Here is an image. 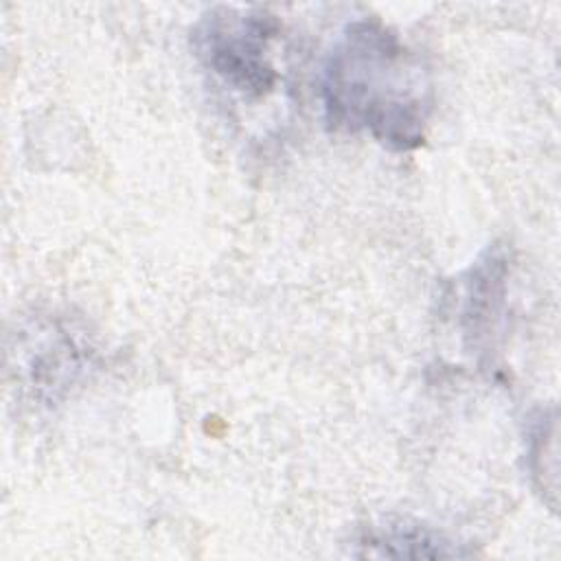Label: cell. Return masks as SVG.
I'll return each mask as SVG.
<instances>
[{
    "label": "cell",
    "instance_id": "cell-1",
    "mask_svg": "<svg viewBox=\"0 0 561 561\" xmlns=\"http://www.w3.org/2000/svg\"><path fill=\"white\" fill-rule=\"evenodd\" d=\"M320 99L331 129L412 151L425 142L434 83L416 50L383 22L364 18L348 22L327 53Z\"/></svg>",
    "mask_w": 561,
    "mask_h": 561
},
{
    "label": "cell",
    "instance_id": "cell-2",
    "mask_svg": "<svg viewBox=\"0 0 561 561\" xmlns=\"http://www.w3.org/2000/svg\"><path fill=\"white\" fill-rule=\"evenodd\" d=\"M280 22L265 9L213 7L191 31L193 53L213 83L241 103L270 99L280 83L274 46Z\"/></svg>",
    "mask_w": 561,
    "mask_h": 561
},
{
    "label": "cell",
    "instance_id": "cell-3",
    "mask_svg": "<svg viewBox=\"0 0 561 561\" xmlns=\"http://www.w3.org/2000/svg\"><path fill=\"white\" fill-rule=\"evenodd\" d=\"M13 355L22 388L46 403L66 394L90 364V348L59 320H37L20 331Z\"/></svg>",
    "mask_w": 561,
    "mask_h": 561
},
{
    "label": "cell",
    "instance_id": "cell-4",
    "mask_svg": "<svg viewBox=\"0 0 561 561\" xmlns=\"http://www.w3.org/2000/svg\"><path fill=\"white\" fill-rule=\"evenodd\" d=\"M362 557H394V559H449L465 557L451 539L421 524H383L370 528L362 539Z\"/></svg>",
    "mask_w": 561,
    "mask_h": 561
}]
</instances>
